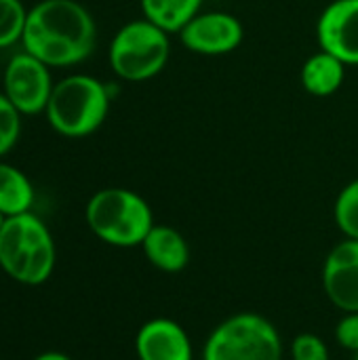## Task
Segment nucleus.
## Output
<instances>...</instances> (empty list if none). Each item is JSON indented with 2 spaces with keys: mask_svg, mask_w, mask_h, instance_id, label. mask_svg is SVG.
I'll return each instance as SVG.
<instances>
[{
  "mask_svg": "<svg viewBox=\"0 0 358 360\" xmlns=\"http://www.w3.org/2000/svg\"><path fill=\"white\" fill-rule=\"evenodd\" d=\"M317 38L323 51L358 65V0L331 2L319 17Z\"/></svg>",
  "mask_w": 358,
  "mask_h": 360,
  "instance_id": "obj_9",
  "label": "nucleus"
},
{
  "mask_svg": "<svg viewBox=\"0 0 358 360\" xmlns=\"http://www.w3.org/2000/svg\"><path fill=\"white\" fill-rule=\"evenodd\" d=\"M200 4L203 0H141V13L167 34H179L200 13Z\"/></svg>",
  "mask_w": 358,
  "mask_h": 360,
  "instance_id": "obj_14",
  "label": "nucleus"
},
{
  "mask_svg": "<svg viewBox=\"0 0 358 360\" xmlns=\"http://www.w3.org/2000/svg\"><path fill=\"white\" fill-rule=\"evenodd\" d=\"M354 360H358V354H357V359H354Z\"/></svg>",
  "mask_w": 358,
  "mask_h": 360,
  "instance_id": "obj_23",
  "label": "nucleus"
},
{
  "mask_svg": "<svg viewBox=\"0 0 358 360\" xmlns=\"http://www.w3.org/2000/svg\"><path fill=\"white\" fill-rule=\"evenodd\" d=\"M135 352L139 360H192V342L175 321L154 319L137 331Z\"/></svg>",
  "mask_w": 358,
  "mask_h": 360,
  "instance_id": "obj_11",
  "label": "nucleus"
},
{
  "mask_svg": "<svg viewBox=\"0 0 358 360\" xmlns=\"http://www.w3.org/2000/svg\"><path fill=\"white\" fill-rule=\"evenodd\" d=\"M203 360H283V340L268 319L238 312L211 331Z\"/></svg>",
  "mask_w": 358,
  "mask_h": 360,
  "instance_id": "obj_6",
  "label": "nucleus"
},
{
  "mask_svg": "<svg viewBox=\"0 0 358 360\" xmlns=\"http://www.w3.org/2000/svg\"><path fill=\"white\" fill-rule=\"evenodd\" d=\"M323 289L331 304L344 312H358V240L335 245L323 266Z\"/></svg>",
  "mask_w": 358,
  "mask_h": 360,
  "instance_id": "obj_10",
  "label": "nucleus"
},
{
  "mask_svg": "<svg viewBox=\"0 0 358 360\" xmlns=\"http://www.w3.org/2000/svg\"><path fill=\"white\" fill-rule=\"evenodd\" d=\"M2 224H4V215L0 213V228H2Z\"/></svg>",
  "mask_w": 358,
  "mask_h": 360,
  "instance_id": "obj_22",
  "label": "nucleus"
},
{
  "mask_svg": "<svg viewBox=\"0 0 358 360\" xmlns=\"http://www.w3.org/2000/svg\"><path fill=\"white\" fill-rule=\"evenodd\" d=\"M108 86L87 74H72L53 86L46 103V120L55 133L80 139L95 133L108 118Z\"/></svg>",
  "mask_w": 358,
  "mask_h": 360,
  "instance_id": "obj_3",
  "label": "nucleus"
},
{
  "mask_svg": "<svg viewBox=\"0 0 358 360\" xmlns=\"http://www.w3.org/2000/svg\"><path fill=\"white\" fill-rule=\"evenodd\" d=\"M302 86L314 97H329L340 91L346 78V63L321 49L302 65Z\"/></svg>",
  "mask_w": 358,
  "mask_h": 360,
  "instance_id": "obj_13",
  "label": "nucleus"
},
{
  "mask_svg": "<svg viewBox=\"0 0 358 360\" xmlns=\"http://www.w3.org/2000/svg\"><path fill=\"white\" fill-rule=\"evenodd\" d=\"M34 188L23 171L0 162V213L4 217L21 215L32 209Z\"/></svg>",
  "mask_w": 358,
  "mask_h": 360,
  "instance_id": "obj_15",
  "label": "nucleus"
},
{
  "mask_svg": "<svg viewBox=\"0 0 358 360\" xmlns=\"http://www.w3.org/2000/svg\"><path fill=\"white\" fill-rule=\"evenodd\" d=\"M335 340L342 348L358 354V312H346L335 327Z\"/></svg>",
  "mask_w": 358,
  "mask_h": 360,
  "instance_id": "obj_20",
  "label": "nucleus"
},
{
  "mask_svg": "<svg viewBox=\"0 0 358 360\" xmlns=\"http://www.w3.org/2000/svg\"><path fill=\"white\" fill-rule=\"evenodd\" d=\"M34 360H70L65 354H59V352H46V354H40L38 359Z\"/></svg>",
  "mask_w": 358,
  "mask_h": 360,
  "instance_id": "obj_21",
  "label": "nucleus"
},
{
  "mask_svg": "<svg viewBox=\"0 0 358 360\" xmlns=\"http://www.w3.org/2000/svg\"><path fill=\"white\" fill-rule=\"evenodd\" d=\"M335 224L346 238L358 240V179L350 181L335 200Z\"/></svg>",
  "mask_w": 358,
  "mask_h": 360,
  "instance_id": "obj_17",
  "label": "nucleus"
},
{
  "mask_svg": "<svg viewBox=\"0 0 358 360\" xmlns=\"http://www.w3.org/2000/svg\"><path fill=\"white\" fill-rule=\"evenodd\" d=\"M19 133H21V114L6 99V95L0 93V156L11 152V148L19 139Z\"/></svg>",
  "mask_w": 358,
  "mask_h": 360,
  "instance_id": "obj_18",
  "label": "nucleus"
},
{
  "mask_svg": "<svg viewBox=\"0 0 358 360\" xmlns=\"http://www.w3.org/2000/svg\"><path fill=\"white\" fill-rule=\"evenodd\" d=\"M291 359L293 360H329L327 344L314 333H300L291 342Z\"/></svg>",
  "mask_w": 358,
  "mask_h": 360,
  "instance_id": "obj_19",
  "label": "nucleus"
},
{
  "mask_svg": "<svg viewBox=\"0 0 358 360\" xmlns=\"http://www.w3.org/2000/svg\"><path fill=\"white\" fill-rule=\"evenodd\" d=\"M23 49L49 68L84 61L97 42L91 13L76 0H40L27 11Z\"/></svg>",
  "mask_w": 358,
  "mask_h": 360,
  "instance_id": "obj_1",
  "label": "nucleus"
},
{
  "mask_svg": "<svg viewBox=\"0 0 358 360\" xmlns=\"http://www.w3.org/2000/svg\"><path fill=\"white\" fill-rule=\"evenodd\" d=\"M141 249H143L146 259L154 268L169 272V274L181 272L190 262L188 240L184 238L181 232H177L171 226L154 224L148 236L143 238Z\"/></svg>",
  "mask_w": 358,
  "mask_h": 360,
  "instance_id": "obj_12",
  "label": "nucleus"
},
{
  "mask_svg": "<svg viewBox=\"0 0 358 360\" xmlns=\"http://www.w3.org/2000/svg\"><path fill=\"white\" fill-rule=\"evenodd\" d=\"M0 268L21 285H42L55 268V243L34 213L4 217L0 228Z\"/></svg>",
  "mask_w": 358,
  "mask_h": 360,
  "instance_id": "obj_2",
  "label": "nucleus"
},
{
  "mask_svg": "<svg viewBox=\"0 0 358 360\" xmlns=\"http://www.w3.org/2000/svg\"><path fill=\"white\" fill-rule=\"evenodd\" d=\"M27 8L21 0H0V49L21 40Z\"/></svg>",
  "mask_w": 358,
  "mask_h": 360,
  "instance_id": "obj_16",
  "label": "nucleus"
},
{
  "mask_svg": "<svg viewBox=\"0 0 358 360\" xmlns=\"http://www.w3.org/2000/svg\"><path fill=\"white\" fill-rule=\"evenodd\" d=\"M91 232L112 247H137L154 226L150 205L127 188H106L87 202Z\"/></svg>",
  "mask_w": 358,
  "mask_h": 360,
  "instance_id": "obj_4",
  "label": "nucleus"
},
{
  "mask_svg": "<svg viewBox=\"0 0 358 360\" xmlns=\"http://www.w3.org/2000/svg\"><path fill=\"white\" fill-rule=\"evenodd\" d=\"M169 55V34L146 17L124 23L110 42V65L116 76L129 82L150 80L160 74Z\"/></svg>",
  "mask_w": 358,
  "mask_h": 360,
  "instance_id": "obj_5",
  "label": "nucleus"
},
{
  "mask_svg": "<svg viewBox=\"0 0 358 360\" xmlns=\"http://www.w3.org/2000/svg\"><path fill=\"white\" fill-rule=\"evenodd\" d=\"M243 23L222 11L198 13L181 32V44L196 55H228L236 51L243 42Z\"/></svg>",
  "mask_w": 358,
  "mask_h": 360,
  "instance_id": "obj_8",
  "label": "nucleus"
},
{
  "mask_svg": "<svg viewBox=\"0 0 358 360\" xmlns=\"http://www.w3.org/2000/svg\"><path fill=\"white\" fill-rule=\"evenodd\" d=\"M53 86L49 65L27 51L13 55L2 74V93L19 114L44 112Z\"/></svg>",
  "mask_w": 358,
  "mask_h": 360,
  "instance_id": "obj_7",
  "label": "nucleus"
}]
</instances>
